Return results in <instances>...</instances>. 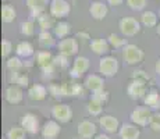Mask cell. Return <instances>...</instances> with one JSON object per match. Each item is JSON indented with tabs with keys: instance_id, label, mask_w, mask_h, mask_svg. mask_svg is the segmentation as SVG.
<instances>
[{
	"instance_id": "cell-1",
	"label": "cell",
	"mask_w": 160,
	"mask_h": 139,
	"mask_svg": "<svg viewBox=\"0 0 160 139\" xmlns=\"http://www.w3.org/2000/svg\"><path fill=\"white\" fill-rule=\"evenodd\" d=\"M98 70H99V74L104 78H113V77L117 75L120 70V63L118 60L114 57V56H103L99 60V66H98Z\"/></svg>"
},
{
	"instance_id": "cell-2",
	"label": "cell",
	"mask_w": 160,
	"mask_h": 139,
	"mask_svg": "<svg viewBox=\"0 0 160 139\" xmlns=\"http://www.w3.org/2000/svg\"><path fill=\"white\" fill-rule=\"evenodd\" d=\"M145 58V52L134 43H128L122 49V60L127 66H139Z\"/></svg>"
},
{
	"instance_id": "cell-3",
	"label": "cell",
	"mask_w": 160,
	"mask_h": 139,
	"mask_svg": "<svg viewBox=\"0 0 160 139\" xmlns=\"http://www.w3.org/2000/svg\"><path fill=\"white\" fill-rule=\"evenodd\" d=\"M152 116H153V111L146 106H138L135 107L134 110L131 111L130 114V121L132 124L141 127H148L150 124V120H152Z\"/></svg>"
},
{
	"instance_id": "cell-4",
	"label": "cell",
	"mask_w": 160,
	"mask_h": 139,
	"mask_svg": "<svg viewBox=\"0 0 160 139\" xmlns=\"http://www.w3.org/2000/svg\"><path fill=\"white\" fill-rule=\"evenodd\" d=\"M141 21H138L134 17H122L118 21V29L122 36L125 38H131L135 36L137 33L141 32Z\"/></svg>"
},
{
	"instance_id": "cell-5",
	"label": "cell",
	"mask_w": 160,
	"mask_h": 139,
	"mask_svg": "<svg viewBox=\"0 0 160 139\" xmlns=\"http://www.w3.org/2000/svg\"><path fill=\"white\" fill-rule=\"evenodd\" d=\"M52 118L56 120L60 124H67L72 120L74 111L71 109V106L67 103H56L50 110Z\"/></svg>"
},
{
	"instance_id": "cell-6",
	"label": "cell",
	"mask_w": 160,
	"mask_h": 139,
	"mask_svg": "<svg viewBox=\"0 0 160 139\" xmlns=\"http://www.w3.org/2000/svg\"><path fill=\"white\" fill-rule=\"evenodd\" d=\"M148 83L139 79H132L127 85V95L132 100H143V97L148 93Z\"/></svg>"
},
{
	"instance_id": "cell-7",
	"label": "cell",
	"mask_w": 160,
	"mask_h": 139,
	"mask_svg": "<svg viewBox=\"0 0 160 139\" xmlns=\"http://www.w3.org/2000/svg\"><path fill=\"white\" fill-rule=\"evenodd\" d=\"M49 13L53 15L57 21L64 20L71 13V4L67 0H50Z\"/></svg>"
},
{
	"instance_id": "cell-8",
	"label": "cell",
	"mask_w": 160,
	"mask_h": 139,
	"mask_svg": "<svg viewBox=\"0 0 160 139\" xmlns=\"http://www.w3.org/2000/svg\"><path fill=\"white\" fill-rule=\"evenodd\" d=\"M54 57L50 50H41L36 53V57H35V61H36V66L39 67L42 71L45 72V75L50 74L52 71L54 70Z\"/></svg>"
},
{
	"instance_id": "cell-9",
	"label": "cell",
	"mask_w": 160,
	"mask_h": 139,
	"mask_svg": "<svg viewBox=\"0 0 160 139\" xmlns=\"http://www.w3.org/2000/svg\"><path fill=\"white\" fill-rule=\"evenodd\" d=\"M57 49H58V53L60 54H64V56H67V57H72V56L78 54L79 41L75 38V36L64 38L57 43Z\"/></svg>"
},
{
	"instance_id": "cell-10",
	"label": "cell",
	"mask_w": 160,
	"mask_h": 139,
	"mask_svg": "<svg viewBox=\"0 0 160 139\" xmlns=\"http://www.w3.org/2000/svg\"><path fill=\"white\" fill-rule=\"evenodd\" d=\"M20 125L22 127V128L27 131V134H29V135H36L38 132H41V129H42L41 124H39L38 116L33 113L24 114L21 121H20Z\"/></svg>"
},
{
	"instance_id": "cell-11",
	"label": "cell",
	"mask_w": 160,
	"mask_h": 139,
	"mask_svg": "<svg viewBox=\"0 0 160 139\" xmlns=\"http://www.w3.org/2000/svg\"><path fill=\"white\" fill-rule=\"evenodd\" d=\"M89 67H91V61L85 56H75L72 61L71 70H70V75L72 78H81L82 75H85V72H88Z\"/></svg>"
},
{
	"instance_id": "cell-12",
	"label": "cell",
	"mask_w": 160,
	"mask_h": 139,
	"mask_svg": "<svg viewBox=\"0 0 160 139\" xmlns=\"http://www.w3.org/2000/svg\"><path fill=\"white\" fill-rule=\"evenodd\" d=\"M99 127L106 134H118L121 124L117 117L112 116V114H103L99 117Z\"/></svg>"
},
{
	"instance_id": "cell-13",
	"label": "cell",
	"mask_w": 160,
	"mask_h": 139,
	"mask_svg": "<svg viewBox=\"0 0 160 139\" xmlns=\"http://www.w3.org/2000/svg\"><path fill=\"white\" fill-rule=\"evenodd\" d=\"M77 134L81 139H93L98 135V125L91 120H84L77 125Z\"/></svg>"
},
{
	"instance_id": "cell-14",
	"label": "cell",
	"mask_w": 160,
	"mask_h": 139,
	"mask_svg": "<svg viewBox=\"0 0 160 139\" xmlns=\"http://www.w3.org/2000/svg\"><path fill=\"white\" fill-rule=\"evenodd\" d=\"M61 134V124L56 120H49L42 125L41 135L43 139H57L58 135Z\"/></svg>"
},
{
	"instance_id": "cell-15",
	"label": "cell",
	"mask_w": 160,
	"mask_h": 139,
	"mask_svg": "<svg viewBox=\"0 0 160 139\" xmlns=\"http://www.w3.org/2000/svg\"><path fill=\"white\" fill-rule=\"evenodd\" d=\"M84 88L91 91L92 93L104 89V77L100 74H89L84 79Z\"/></svg>"
},
{
	"instance_id": "cell-16",
	"label": "cell",
	"mask_w": 160,
	"mask_h": 139,
	"mask_svg": "<svg viewBox=\"0 0 160 139\" xmlns=\"http://www.w3.org/2000/svg\"><path fill=\"white\" fill-rule=\"evenodd\" d=\"M25 4L28 7L31 15L38 18L41 14L46 13V10L50 6V0H25Z\"/></svg>"
},
{
	"instance_id": "cell-17",
	"label": "cell",
	"mask_w": 160,
	"mask_h": 139,
	"mask_svg": "<svg viewBox=\"0 0 160 139\" xmlns=\"http://www.w3.org/2000/svg\"><path fill=\"white\" fill-rule=\"evenodd\" d=\"M4 97H6V102L10 103V104H13V106L20 104L24 99V88H21V86H18V85L7 86Z\"/></svg>"
},
{
	"instance_id": "cell-18",
	"label": "cell",
	"mask_w": 160,
	"mask_h": 139,
	"mask_svg": "<svg viewBox=\"0 0 160 139\" xmlns=\"http://www.w3.org/2000/svg\"><path fill=\"white\" fill-rule=\"evenodd\" d=\"M120 139H139L141 138V127L132 124V122H125L121 124L118 131Z\"/></svg>"
},
{
	"instance_id": "cell-19",
	"label": "cell",
	"mask_w": 160,
	"mask_h": 139,
	"mask_svg": "<svg viewBox=\"0 0 160 139\" xmlns=\"http://www.w3.org/2000/svg\"><path fill=\"white\" fill-rule=\"evenodd\" d=\"M89 14L93 20L103 21L109 14V6L103 2H92V4L89 6Z\"/></svg>"
},
{
	"instance_id": "cell-20",
	"label": "cell",
	"mask_w": 160,
	"mask_h": 139,
	"mask_svg": "<svg viewBox=\"0 0 160 139\" xmlns=\"http://www.w3.org/2000/svg\"><path fill=\"white\" fill-rule=\"evenodd\" d=\"M27 95H28V97L31 99V100L42 102V100H45V99L48 97L49 89L46 88L45 85H42V83H33V85H31L28 88Z\"/></svg>"
},
{
	"instance_id": "cell-21",
	"label": "cell",
	"mask_w": 160,
	"mask_h": 139,
	"mask_svg": "<svg viewBox=\"0 0 160 139\" xmlns=\"http://www.w3.org/2000/svg\"><path fill=\"white\" fill-rule=\"evenodd\" d=\"M89 47H91V50L95 54L100 56V57H103V56H107L110 52V43L107 39H103V38H96V39H92L91 42H89Z\"/></svg>"
},
{
	"instance_id": "cell-22",
	"label": "cell",
	"mask_w": 160,
	"mask_h": 139,
	"mask_svg": "<svg viewBox=\"0 0 160 139\" xmlns=\"http://www.w3.org/2000/svg\"><path fill=\"white\" fill-rule=\"evenodd\" d=\"M143 106L149 107L150 110H160V92L158 89L152 88L148 91L146 96L143 97Z\"/></svg>"
},
{
	"instance_id": "cell-23",
	"label": "cell",
	"mask_w": 160,
	"mask_h": 139,
	"mask_svg": "<svg viewBox=\"0 0 160 139\" xmlns=\"http://www.w3.org/2000/svg\"><path fill=\"white\" fill-rule=\"evenodd\" d=\"M33 54H35V49H33V45L29 41H22L17 43V46H15V56H18L20 58H29Z\"/></svg>"
},
{
	"instance_id": "cell-24",
	"label": "cell",
	"mask_w": 160,
	"mask_h": 139,
	"mask_svg": "<svg viewBox=\"0 0 160 139\" xmlns=\"http://www.w3.org/2000/svg\"><path fill=\"white\" fill-rule=\"evenodd\" d=\"M71 29H72L71 24L67 22L66 20H60V21H57L56 25H54L53 33H54V36H56V38H58L61 41V39H64V38H68Z\"/></svg>"
},
{
	"instance_id": "cell-25",
	"label": "cell",
	"mask_w": 160,
	"mask_h": 139,
	"mask_svg": "<svg viewBox=\"0 0 160 139\" xmlns=\"http://www.w3.org/2000/svg\"><path fill=\"white\" fill-rule=\"evenodd\" d=\"M38 42L41 45V47L49 50L50 47H53L56 45V36H54L53 32L50 31H41L38 35Z\"/></svg>"
},
{
	"instance_id": "cell-26",
	"label": "cell",
	"mask_w": 160,
	"mask_h": 139,
	"mask_svg": "<svg viewBox=\"0 0 160 139\" xmlns=\"http://www.w3.org/2000/svg\"><path fill=\"white\" fill-rule=\"evenodd\" d=\"M56 18L53 17L50 13H43V14H41L38 18H36V22H38V25L39 28H41V31H53V28L54 25H56Z\"/></svg>"
},
{
	"instance_id": "cell-27",
	"label": "cell",
	"mask_w": 160,
	"mask_h": 139,
	"mask_svg": "<svg viewBox=\"0 0 160 139\" xmlns=\"http://www.w3.org/2000/svg\"><path fill=\"white\" fill-rule=\"evenodd\" d=\"M141 24L146 28H155L159 25V17L155 11H142L141 14Z\"/></svg>"
},
{
	"instance_id": "cell-28",
	"label": "cell",
	"mask_w": 160,
	"mask_h": 139,
	"mask_svg": "<svg viewBox=\"0 0 160 139\" xmlns=\"http://www.w3.org/2000/svg\"><path fill=\"white\" fill-rule=\"evenodd\" d=\"M61 86H63V96H81L84 92L82 85H79V83L67 82L61 83Z\"/></svg>"
},
{
	"instance_id": "cell-29",
	"label": "cell",
	"mask_w": 160,
	"mask_h": 139,
	"mask_svg": "<svg viewBox=\"0 0 160 139\" xmlns=\"http://www.w3.org/2000/svg\"><path fill=\"white\" fill-rule=\"evenodd\" d=\"M17 18V11L11 4H3L2 6V21L4 24H11Z\"/></svg>"
},
{
	"instance_id": "cell-30",
	"label": "cell",
	"mask_w": 160,
	"mask_h": 139,
	"mask_svg": "<svg viewBox=\"0 0 160 139\" xmlns=\"http://www.w3.org/2000/svg\"><path fill=\"white\" fill-rule=\"evenodd\" d=\"M103 107H104V104H102L100 102L91 97V100H89L87 104V111L89 116L100 117V116H103Z\"/></svg>"
},
{
	"instance_id": "cell-31",
	"label": "cell",
	"mask_w": 160,
	"mask_h": 139,
	"mask_svg": "<svg viewBox=\"0 0 160 139\" xmlns=\"http://www.w3.org/2000/svg\"><path fill=\"white\" fill-rule=\"evenodd\" d=\"M107 41H109L110 46L114 49H124L125 46L128 45L127 39H125V36L122 35H117V33H110L109 36H107Z\"/></svg>"
},
{
	"instance_id": "cell-32",
	"label": "cell",
	"mask_w": 160,
	"mask_h": 139,
	"mask_svg": "<svg viewBox=\"0 0 160 139\" xmlns=\"http://www.w3.org/2000/svg\"><path fill=\"white\" fill-rule=\"evenodd\" d=\"M7 139H27V131L21 125H13L6 134Z\"/></svg>"
},
{
	"instance_id": "cell-33",
	"label": "cell",
	"mask_w": 160,
	"mask_h": 139,
	"mask_svg": "<svg viewBox=\"0 0 160 139\" xmlns=\"http://www.w3.org/2000/svg\"><path fill=\"white\" fill-rule=\"evenodd\" d=\"M22 67V58H20L18 56H11L10 58H7V68L10 71H20Z\"/></svg>"
},
{
	"instance_id": "cell-34",
	"label": "cell",
	"mask_w": 160,
	"mask_h": 139,
	"mask_svg": "<svg viewBox=\"0 0 160 139\" xmlns=\"http://www.w3.org/2000/svg\"><path fill=\"white\" fill-rule=\"evenodd\" d=\"M14 52V46L8 39H3L2 41V57L3 58H10L11 53Z\"/></svg>"
},
{
	"instance_id": "cell-35",
	"label": "cell",
	"mask_w": 160,
	"mask_h": 139,
	"mask_svg": "<svg viewBox=\"0 0 160 139\" xmlns=\"http://www.w3.org/2000/svg\"><path fill=\"white\" fill-rule=\"evenodd\" d=\"M127 6L134 11H143L148 4V0H125Z\"/></svg>"
},
{
	"instance_id": "cell-36",
	"label": "cell",
	"mask_w": 160,
	"mask_h": 139,
	"mask_svg": "<svg viewBox=\"0 0 160 139\" xmlns=\"http://www.w3.org/2000/svg\"><path fill=\"white\" fill-rule=\"evenodd\" d=\"M21 33L24 36H32L35 33V22L33 21H24L21 24Z\"/></svg>"
},
{
	"instance_id": "cell-37",
	"label": "cell",
	"mask_w": 160,
	"mask_h": 139,
	"mask_svg": "<svg viewBox=\"0 0 160 139\" xmlns=\"http://www.w3.org/2000/svg\"><path fill=\"white\" fill-rule=\"evenodd\" d=\"M92 99L100 102L102 104H106L107 102H109V99H110V93H109V91L103 89V91H99V92H95V93H92Z\"/></svg>"
},
{
	"instance_id": "cell-38",
	"label": "cell",
	"mask_w": 160,
	"mask_h": 139,
	"mask_svg": "<svg viewBox=\"0 0 160 139\" xmlns=\"http://www.w3.org/2000/svg\"><path fill=\"white\" fill-rule=\"evenodd\" d=\"M150 129L155 132H160V111H153L152 120H150Z\"/></svg>"
},
{
	"instance_id": "cell-39",
	"label": "cell",
	"mask_w": 160,
	"mask_h": 139,
	"mask_svg": "<svg viewBox=\"0 0 160 139\" xmlns=\"http://www.w3.org/2000/svg\"><path fill=\"white\" fill-rule=\"evenodd\" d=\"M68 60H70V57H67V56L58 53V56L54 57V66L60 67V68H66V67H68V64H70Z\"/></svg>"
},
{
	"instance_id": "cell-40",
	"label": "cell",
	"mask_w": 160,
	"mask_h": 139,
	"mask_svg": "<svg viewBox=\"0 0 160 139\" xmlns=\"http://www.w3.org/2000/svg\"><path fill=\"white\" fill-rule=\"evenodd\" d=\"M132 79H139V81H143V82H149L150 81V77L143 70H134L132 71V75H131Z\"/></svg>"
},
{
	"instance_id": "cell-41",
	"label": "cell",
	"mask_w": 160,
	"mask_h": 139,
	"mask_svg": "<svg viewBox=\"0 0 160 139\" xmlns=\"http://www.w3.org/2000/svg\"><path fill=\"white\" fill-rule=\"evenodd\" d=\"M75 38L78 39L79 42L84 43V42H87V41H89V39H91V35H89L88 32H85V31H79V32L75 35Z\"/></svg>"
},
{
	"instance_id": "cell-42",
	"label": "cell",
	"mask_w": 160,
	"mask_h": 139,
	"mask_svg": "<svg viewBox=\"0 0 160 139\" xmlns=\"http://www.w3.org/2000/svg\"><path fill=\"white\" fill-rule=\"evenodd\" d=\"M107 4L109 6H113V7H116V6H121L122 3L125 2V0H106Z\"/></svg>"
},
{
	"instance_id": "cell-43",
	"label": "cell",
	"mask_w": 160,
	"mask_h": 139,
	"mask_svg": "<svg viewBox=\"0 0 160 139\" xmlns=\"http://www.w3.org/2000/svg\"><path fill=\"white\" fill-rule=\"evenodd\" d=\"M155 72L160 77V58H158V60H156V63H155Z\"/></svg>"
},
{
	"instance_id": "cell-44",
	"label": "cell",
	"mask_w": 160,
	"mask_h": 139,
	"mask_svg": "<svg viewBox=\"0 0 160 139\" xmlns=\"http://www.w3.org/2000/svg\"><path fill=\"white\" fill-rule=\"evenodd\" d=\"M93 139H110V137L107 134H98Z\"/></svg>"
},
{
	"instance_id": "cell-45",
	"label": "cell",
	"mask_w": 160,
	"mask_h": 139,
	"mask_svg": "<svg viewBox=\"0 0 160 139\" xmlns=\"http://www.w3.org/2000/svg\"><path fill=\"white\" fill-rule=\"evenodd\" d=\"M156 31H158V35L160 36V22H159V25L156 27Z\"/></svg>"
}]
</instances>
